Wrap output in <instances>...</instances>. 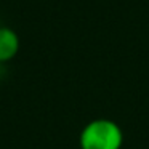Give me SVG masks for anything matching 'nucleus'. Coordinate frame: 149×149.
<instances>
[{"label": "nucleus", "mask_w": 149, "mask_h": 149, "mask_svg": "<svg viewBox=\"0 0 149 149\" xmlns=\"http://www.w3.org/2000/svg\"><path fill=\"white\" fill-rule=\"evenodd\" d=\"M79 143L80 149H120L123 135L116 122L107 119H96L85 125Z\"/></svg>", "instance_id": "nucleus-1"}, {"label": "nucleus", "mask_w": 149, "mask_h": 149, "mask_svg": "<svg viewBox=\"0 0 149 149\" xmlns=\"http://www.w3.org/2000/svg\"><path fill=\"white\" fill-rule=\"evenodd\" d=\"M19 52V37L11 27L0 26V64L8 63Z\"/></svg>", "instance_id": "nucleus-2"}]
</instances>
